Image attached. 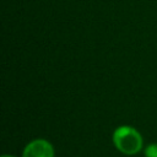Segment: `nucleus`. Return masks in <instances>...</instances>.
Masks as SVG:
<instances>
[{
    "instance_id": "nucleus-2",
    "label": "nucleus",
    "mask_w": 157,
    "mask_h": 157,
    "mask_svg": "<svg viewBox=\"0 0 157 157\" xmlns=\"http://www.w3.org/2000/svg\"><path fill=\"white\" fill-rule=\"evenodd\" d=\"M22 157H54V148L49 141L36 139L26 145Z\"/></svg>"
},
{
    "instance_id": "nucleus-3",
    "label": "nucleus",
    "mask_w": 157,
    "mask_h": 157,
    "mask_svg": "<svg viewBox=\"0 0 157 157\" xmlns=\"http://www.w3.org/2000/svg\"><path fill=\"white\" fill-rule=\"evenodd\" d=\"M146 157H157V144H150L145 148Z\"/></svg>"
},
{
    "instance_id": "nucleus-4",
    "label": "nucleus",
    "mask_w": 157,
    "mask_h": 157,
    "mask_svg": "<svg viewBox=\"0 0 157 157\" xmlns=\"http://www.w3.org/2000/svg\"><path fill=\"white\" fill-rule=\"evenodd\" d=\"M1 157H15V156H11V155H2Z\"/></svg>"
},
{
    "instance_id": "nucleus-1",
    "label": "nucleus",
    "mask_w": 157,
    "mask_h": 157,
    "mask_svg": "<svg viewBox=\"0 0 157 157\" xmlns=\"http://www.w3.org/2000/svg\"><path fill=\"white\" fill-rule=\"evenodd\" d=\"M113 142L118 151L128 156L136 155L142 148V137L140 132L128 125H121L114 130Z\"/></svg>"
}]
</instances>
